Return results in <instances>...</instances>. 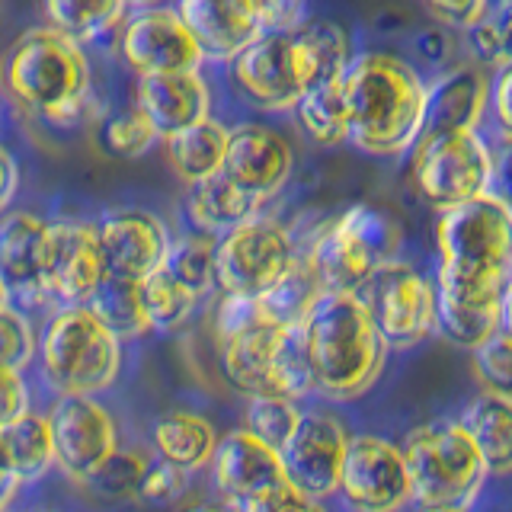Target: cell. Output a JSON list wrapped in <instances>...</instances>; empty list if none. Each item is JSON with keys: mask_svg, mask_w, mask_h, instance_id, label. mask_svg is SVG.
<instances>
[{"mask_svg": "<svg viewBox=\"0 0 512 512\" xmlns=\"http://www.w3.org/2000/svg\"><path fill=\"white\" fill-rule=\"evenodd\" d=\"M45 244L48 221L32 212L0 215V282L7 288V301L13 308H45Z\"/></svg>", "mask_w": 512, "mask_h": 512, "instance_id": "17", "label": "cell"}, {"mask_svg": "<svg viewBox=\"0 0 512 512\" xmlns=\"http://www.w3.org/2000/svg\"><path fill=\"white\" fill-rule=\"evenodd\" d=\"M39 375L55 394H103L122 372V340L87 304H64L36 336Z\"/></svg>", "mask_w": 512, "mask_h": 512, "instance_id": "4", "label": "cell"}, {"mask_svg": "<svg viewBox=\"0 0 512 512\" xmlns=\"http://www.w3.org/2000/svg\"><path fill=\"white\" fill-rule=\"evenodd\" d=\"M410 173L429 205L448 208L490 192L493 154L477 128L429 132L413 141Z\"/></svg>", "mask_w": 512, "mask_h": 512, "instance_id": "8", "label": "cell"}, {"mask_svg": "<svg viewBox=\"0 0 512 512\" xmlns=\"http://www.w3.org/2000/svg\"><path fill=\"white\" fill-rule=\"evenodd\" d=\"M183 512H234L228 503H199V506H189Z\"/></svg>", "mask_w": 512, "mask_h": 512, "instance_id": "55", "label": "cell"}, {"mask_svg": "<svg viewBox=\"0 0 512 512\" xmlns=\"http://www.w3.org/2000/svg\"><path fill=\"white\" fill-rule=\"evenodd\" d=\"M0 512H10V509H7V506H4V509H0Z\"/></svg>", "mask_w": 512, "mask_h": 512, "instance_id": "59", "label": "cell"}, {"mask_svg": "<svg viewBox=\"0 0 512 512\" xmlns=\"http://www.w3.org/2000/svg\"><path fill=\"white\" fill-rule=\"evenodd\" d=\"M7 304V288H4V282H0V308Z\"/></svg>", "mask_w": 512, "mask_h": 512, "instance_id": "57", "label": "cell"}, {"mask_svg": "<svg viewBox=\"0 0 512 512\" xmlns=\"http://www.w3.org/2000/svg\"><path fill=\"white\" fill-rule=\"evenodd\" d=\"M13 103L55 128L80 122L90 103V61L84 48L52 26L26 29L0 64Z\"/></svg>", "mask_w": 512, "mask_h": 512, "instance_id": "3", "label": "cell"}, {"mask_svg": "<svg viewBox=\"0 0 512 512\" xmlns=\"http://www.w3.org/2000/svg\"><path fill=\"white\" fill-rule=\"evenodd\" d=\"M16 189H20V167H16L7 148H0V215L10 208Z\"/></svg>", "mask_w": 512, "mask_h": 512, "instance_id": "52", "label": "cell"}, {"mask_svg": "<svg viewBox=\"0 0 512 512\" xmlns=\"http://www.w3.org/2000/svg\"><path fill=\"white\" fill-rule=\"evenodd\" d=\"M20 490V484H16V477H13V471L7 468V458H4V452H0V509H4L7 503H10V496Z\"/></svg>", "mask_w": 512, "mask_h": 512, "instance_id": "53", "label": "cell"}, {"mask_svg": "<svg viewBox=\"0 0 512 512\" xmlns=\"http://www.w3.org/2000/svg\"><path fill=\"white\" fill-rule=\"evenodd\" d=\"M292 167H295L292 144H288L276 128L240 125L234 132H228L221 173L256 202H266L276 196L288 183V176H292Z\"/></svg>", "mask_w": 512, "mask_h": 512, "instance_id": "19", "label": "cell"}, {"mask_svg": "<svg viewBox=\"0 0 512 512\" xmlns=\"http://www.w3.org/2000/svg\"><path fill=\"white\" fill-rule=\"evenodd\" d=\"M292 32L298 39L311 87L333 84V80L343 77L346 64L352 58L349 55V36L343 32V26H336L330 20H311V23H298Z\"/></svg>", "mask_w": 512, "mask_h": 512, "instance_id": "33", "label": "cell"}, {"mask_svg": "<svg viewBox=\"0 0 512 512\" xmlns=\"http://www.w3.org/2000/svg\"><path fill=\"white\" fill-rule=\"evenodd\" d=\"M106 276L100 240L93 224L55 221L48 224L45 244V285L48 298L64 304H87L93 288Z\"/></svg>", "mask_w": 512, "mask_h": 512, "instance_id": "18", "label": "cell"}, {"mask_svg": "<svg viewBox=\"0 0 512 512\" xmlns=\"http://www.w3.org/2000/svg\"><path fill=\"white\" fill-rule=\"evenodd\" d=\"M423 4L436 20L455 29H468L490 13V0H423Z\"/></svg>", "mask_w": 512, "mask_h": 512, "instance_id": "49", "label": "cell"}, {"mask_svg": "<svg viewBox=\"0 0 512 512\" xmlns=\"http://www.w3.org/2000/svg\"><path fill=\"white\" fill-rule=\"evenodd\" d=\"M509 90H512V68L509 61L496 68V77L490 80V93H487V109L496 112V122L503 128L512 125V116H509Z\"/></svg>", "mask_w": 512, "mask_h": 512, "instance_id": "51", "label": "cell"}, {"mask_svg": "<svg viewBox=\"0 0 512 512\" xmlns=\"http://www.w3.org/2000/svg\"><path fill=\"white\" fill-rule=\"evenodd\" d=\"M208 468H212V480L228 506L285 480L279 452L247 429H231L218 436Z\"/></svg>", "mask_w": 512, "mask_h": 512, "instance_id": "21", "label": "cell"}, {"mask_svg": "<svg viewBox=\"0 0 512 512\" xmlns=\"http://www.w3.org/2000/svg\"><path fill=\"white\" fill-rule=\"evenodd\" d=\"M356 295L388 349H410L436 330V288L410 263L375 266Z\"/></svg>", "mask_w": 512, "mask_h": 512, "instance_id": "10", "label": "cell"}, {"mask_svg": "<svg viewBox=\"0 0 512 512\" xmlns=\"http://www.w3.org/2000/svg\"><path fill=\"white\" fill-rule=\"evenodd\" d=\"M496 4H500V10H506V7H509V0H496Z\"/></svg>", "mask_w": 512, "mask_h": 512, "instance_id": "58", "label": "cell"}, {"mask_svg": "<svg viewBox=\"0 0 512 512\" xmlns=\"http://www.w3.org/2000/svg\"><path fill=\"white\" fill-rule=\"evenodd\" d=\"M215 442H218L215 423L192 410H167L151 426V445L157 458L186 474L208 468Z\"/></svg>", "mask_w": 512, "mask_h": 512, "instance_id": "26", "label": "cell"}, {"mask_svg": "<svg viewBox=\"0 0 512 512\" xmlns=\"http://www.w3.org/2000/svg\"><path fill=\"white\" fill-rule=\"evenodd\" d=\"M148 468V455L138 452V448H116L103 464L80 480V487L87 493L100 496V500H125V496H135L138 490V480Z\"/></svg>", "mask_w": 512, "mask_h": 512, "instance_id": "38", "label": "cell"}, {"mask_svg": "<svg viewBox=\"0 0 512 512\" xmlns=\"http://www.w3.org/2000/svg\"><path fill=\"white\" fill-rule=\"evenodd\" d=\"M336 496L349 512H404L413 490L400 445L375 432H349Z\"/></svg>", "mask_w": 512, "mask_h": 512, "instance_id": "12", "label": "cell"}, {"mask_svg": "<svg viewBox=\"0 0 512 512\" xmlns=\"http://www.w3.org/2000/svg\"><path fill=\"white\" fill-rule=\"evenodd\" d=\"M298 400L282 397V394H256L247 397V413H244V429L253 432L256 439H263L269 448L282 452V445L292 436L298 423Z\"/></svg>", "mask_w": 512, "mask_h": 512, "instance_id": "40", "label": "cell"}, {"mask_svg": "<svg viewBox=\"0 0 512 512\" xmlns=\"http://www.w3.org/2000/svg\"><path fill=\"white\" fill-rule=\"evenodd\" d=\"M301 333L320 397H362L384 372L388 346L356 292H324L304 314Z\"/></svg>", "mask_w": 512, "mask_h": 512, "instance_id": "2", "label": "cell"}, {"mask_svg": "<svg viewBox=\"0 0 512 512\" xmlns=\"http://www.w3.org/2000/svg\"><path fill=\"white\" fill-rule=\"evenodd\" d=\"M87 308L100 317L122 343L151 333L148 317H144V308H141L138 282H132V279L103 276L100 285L93 288V295L87 298Z\"/></svg>", "mask_w": 512, "mask_h": 512, "instance_id": "35", "label": "cell"}, {"mask_svg": "<svg viewBox=\"0 0 512 512\" xmlns=\"http://www.w3.org/2000/svg\"><path fill=\"white\" fill-rule=\"evenodd\" d=\"M436 330L448 343L474 349L500 327H509V276L493 272H436Z\"/></svg>", "mask_w": 512, "mask_h": 512, "instance_id": "11", "label": "cell"}, {"mask_svg": "<svg viewBox=\"0 0 512 512\" xmlns=\"http://www.w3.org/2000/svg\"><path fill=\"white\" fill-rule=\"evenodd\" d=\"M260 304H256V295H237V292H221L218 304H215V333L218 343H224L228 336L247 330L253 324H260Z\"/></svg>", "mask_w": 512, "mask_h": 512, "instance_id": "46", "label": "cell"}, {"mask_svg": "<svg viewBox=\"0 0 512 512\" xmlns=\"http://www.w3.org/2000/svg\"><path fill=\"white\" fill-rule=\"evenodd\" d=\"M400 231L391 215L372 205H352L320 228L301 250L324 292H359L372 269L394 260Z\"/></svg>", "mask_w": 512, "mask_h": 512, "instance_id": "6", "label": "cell"}, {"mask_svg": "<svg viewBox=\"0 0 512 512\" xmlns=\"http://www.w3.org/2000/svg\"><path fill=\"white\" fill-rule=\"evenodd\" d=\"M96 240H100L106 276L141 282L164 263L170 234L157 215L122 208V212H109L96 224Z\"/></svg>", "mask_w": 512, "mask_h": 512, "instance_id": "20", "label": "cell"}, {"mask_svg": "<svg viewBox=\"0 0 512 512\" xmlns=\"http://www.w3.org/2000/svg\"><path fill=\"white\" fill-rule=\"evenodd\" d=\"M186 484H189L186 471L173 468L167 461H148V468H144L138 480L135 496L148 506H173L186 493Z\"/></svg>", "mask_w": 512, "mask_h": 512, "instance_id": "44", "label": "cell"}, {"mask_svg": "<svg viewBox=\"0 0 512 512\" xmlns=\"http://www.w3.org/2000/svg\"><path fill=\"white\" fill-rule=\"evenodd\" d=\"M224 144H228V128L208 116L180 128V132L164 135V151H167L170 167L176 170V176H183L186 183L205 180V176L221 170Z\"/></svg>", "mask_w": 512, "mask_h": 512, "instance_id": "30", "label": "cell"}, {"mask_svg": "<svg viewBox=\"0 0 512 512\" xmlns=\"http://www.w3.org/2000/svg\"><path fill=\"white\" fill-rule=\"evenodd\" d=\"M138 295H141L144 317H148V327L164 330V333L183 327L199 301L183 282H176L164 266H157L138 282Z\"/></svg>", "mask_w": 512, "mask_h": 512, "instance_id": "37", "label": "cell"}, {"mask_svg": "<svg viewBox=\"0 0 512 512\" xmlns=\"http://www.w3.org/2000/svg\"><path fill=\"white\" fill-rule=\"evenodd\" d=\"M256 208H260V202L247 196L237 183H231L221 170L205 176V180L189 183L186 215L196 224V231L218 237L224 231H231L234 224H240L244 218L256 215Z\"/></svg>", "mask_w": 512, "mask_h": 512, "instance_id": "28", "label": "cell"}, {"mask_svg": "<svg viewBox=\"0 0 512 512\" xmlns=\"http://www.w3.org/2000/svg\"><path fill=\"white\" fill-rule=\"evenodd\" d=\"M471 32V52L477 55L480 64H493V68H500V64L509 61V52H506V10L496 13V20L487 13L480 16L474 26H468Z\"/></svg>", "mask_w": 512, "mask_h": 512, "instance_id": "47", "label": "cell"}, {"mask_svg": "<svg viewBox=\"0 0 512 512\" xmlns=\"http://www.w3.org/2000/svg\"><path fill=\"white\" fill-rule=\"evenodd\" d=\"M0 452H4L7 468L13 471L20 487L45 477L55 464L48 416L36 410H26L23 416H16L13 423L0 429Z\"/></svg>", "mask_w": 512, "mask_h": 512, "instance_id": "29", "label": "cell"}, {"mask_svg": "<svg viewBox=\"0 0 512 512\" xmlns=\"http://www.w3.org/2000/svg\"><path fill=\"white\" fill-rule=\"evenodd\" d=\"M122 58L128 68L141 74H167V71H199L202 68V48L196 36L183 23L176 10L151 7L141 10L122 26Z\"/></svg>", "mask_w": 512, "mask_h": 512, "instance_id": "16", "label": "cell"}, {"mask_svg": "<svg viewBox=\"0 0 512 512\" xmlns=\"http://www.w3.org/2000/svg\"><path fill=\"white\" fill-rule=\"evenodd\" d=\"M160 135L154 132V125L141 116V109L132 106L119 112V116H112L103 128V144L109 154L116 157H141L154 148V141Z\"/></svg>", "mask_w": 512, "mask_h": 512, "instance_id": "41", "label": "cell"}, {"mask_svg": "<svg viewBox=\"0 0 512 512\" xmlns=\"http://www.w3.org/2000/svg\"><path fill=\"white\" fill-rule=\"evenodd\" d=\"M48 416L55 464L80 484L119 448V426L96 394H58Z\"/></svg>", "mask_w": 512, "mask_h": 512, "instance_id": "14", "label": "cell"}, {"mask_svg": "<svg viewBox=\"0 0 512 512\" xmlns=\"http://www.w3.org/2000/svg\"><path fill=\"white\" fill-rule=\"evenodd\" d=\"M471 352H474V372H477L480 384L509 394V384H512V333H509V327H500Z\"/></svg>", "mask_w": 512, "mask_h": 512, "instance_id": "43", "label": "cell"}, {"mask_svg": "<svg viewBox=\"0 0 512 512\" xmlns=\"http://www.w3.org/2000/svg\"><path fill=\"white\" fill-rule=\"evenodd\" d=\"M292 109H295V116H298L301 132L308 135L314 144H324V148H333V144H346L349 122H346V100H343L340 80L304 90L295 100Z\"/></svg>", "mask_w": 512, "mask_h": 512, "instance_id": "34", "label": "cell"}, {"mask_svg": "<svg viewBox=\"0 0 512 512\" xmlns=\"http://www.w3.org/2000/svg\"><path fill=\"white\" fill-rule=\"evenodd\" d=\"M125 0H42L48 26L77 45L103 39L125 16Z\"/></svg>", "mask_w": 512, "mask_h": 512, "instance_id": "31", "label": "cell"}, {"mask_svg": "<svg viewBox=\"0 0 512 512\" xmlns=\"http://www.w3.org/2000/svg\"><path fill=\"white\" fill-rule=\"evenodd\" d=\"M29 384L23 378V372L16 368H0V429L7 423H13L16 416H23L29 407Z\"/></svg>", "mask_w": 512, "mask_h": 512, "instance_id": "48", "label": "cell"}, {"mask_svg": "<svg viewBox=\"0 0 512 512\" xmlns=\"http://www.w3.org/2000/svg\"><path fill=\"white\" fill-rule=\"evenodd\" d=\"M263 32H288L304 23V0H256Z\"/></svg>", "mask_w": 512, "mask_h": 512, "instance_id": "50", "label": "cell"}, {"mask_svg": "<svg viewBox=\"0 0 512 512\" xmlns=\"http://www.w3.org/2000/svg\"><path fill=\"white\" fill-rule=\"evenodd\" d=\"M176 13L196 36L205 58L231 61L263 32L256 0H180Z\"/></svg>", "mask_w": 512, "mask_h": 512, "instance_id": "23", "label": "cell"}, {"mask_svg": "<svg viewBox=\"0 0 512 512\" xmlns=\"http://www.w3.org/2000/svg\"><path fill=\"white\" fill-rule=\"evenodd\" d=\"M231 74L244 100L260 109H292L311 90L295 32H260L231 58Z\"/></svg>", "mask_w": 512, "mask_h": 512, "instance_id": "13", "label": "cell"}, {"mask_svg": "<svg viewBox=\"0 0 512 512\" xmlns=\"http://www.w3.org/2000/svg\"><path fill=\"white\" fill-rule=\"evenodd\" d=\"M125 4H135V7H151V4H157V0H125Z\"/></svg>", "mask_w": 512, "mask_h": 512, "instance_id": "56", "label": "cell"}, {"mask_svg": "<svg viewBox=\"0 0 512 512\" xmlns=\"http://www.w3.org/2000/svg\"><path fill=\"white\" fill-rule=\"evenodd\" d=\"M292 231L276 218L250 215L215 240V288L260 295L298 260Z\"/></svg>", "mask_w": 512, "mask_h": 512, "instance_id": "9", "label": "cell"}, {"mask_svg": "<svg viewBox=\"0 0 512 512\" xmlns=\"http://www.w3.org/2000/svg\"><path fill=\"white\" fill-rule=\"evenodd\" d=\"M340 87L346 100L349 144L378 157L413 148L423 132L426 84L404 58L388 52L349 58Z\"/></svg>", "mask_w": 512, "mask_h": 512, "instance_id": "1", "label": "cell"}, {"mask_svg": "<svg viewBox=\"0 0 512 512\" xmlns=\"http://www.w3.org/2000/svg\"><path fill=\"white\" fill-rule=\"evenodd\" d=\"M320 295H324V288H320L311 266L304 263V256L298 250V260L288 266L266 292L256 295V304H260L263 320L285 327V324H301L304 314L311 311V304Z\"/></svg>", "mask_w": 512, "mask_h": 512, "instance_id": "32", "label": "cell"}, {"mask_svg": "<svg viewBox=\"0 0 512 512\" xmlns=\"http://www.w3.org/2000/svg\"><path fill=\"white\" fill-rule=\"evenodd\" d=\"M416 512H471V506H461V503H432V506H416Z\"/></svg>", "mask_w": 512, "mask_h": 512, "instance_id": "54", "label": "cell"}, {"mask_svg": "<svg viewBox=\"0 0 512 512\" xmlns=\"http://www.w3.org/2000/svg\"><path fill=\"white\" fill-rule=\"evenodd\" d=\"M404 464L416 506L461 503L471 506L487 484V464L474 439L458 420H436L410 429L404 442Z\"/></svg>", "mask_w": 512, "mask_h": 512, "instance_id": "5", "label": "cell"}, {"mask_svg": "<svg viewBox=\"0 0 512 512\" xmlns=\"http://www.w3.org/2000/svg\"><path fill=\"white\" fill-rule=\"evenodd\" d=\"M215 240H218L215 234H205V231L170 237L164 263H160L196 298L208 295L215 288Z\"/></svg>", "mask_w": 512, "mask_h": 512, "instance_id": "36", "label": "cell"}, {"mask_svg": "<svg viewBox=\"0 0 512 512\" xmlns=\"http://www.w3.org/2000/svg\"><path fill=\"white\" fill-rule=\"evenodd\" d=\"M272 375H276V391L282 397L304 400L314 394V378L304 352V333L301 324H285L279 330L276 356H272Z\"/></svg>", "mask_w": 512, "mask_h": 512, "instance_id": "39", "label": "cell"}, {"mask_svg": "<svg viewBox=\"0 0 512 512\" xmlns=\"http://www.w3.org/2000/svg\"><path fill=\"white\" fill-rule=\"evenodd\" d=\"M439 266L455 272L509 276L512 266V212L503 196H484L439 208L436 218Z\"/></svg>", "mask_w": 512, "mask_h": 512, "instance_id": "7", "label": "cell"}, {"mask_svg": "<svg viewBox=\"0 0 512 512\" xmlns=\"http://www.w3.org/2000/svg\"><path fill=\"white\" fill-rule=\"evenodd\" d=\"M468 436L493 477H506L512 471V397L506 391L484 388L468 407L461 420Z\"/></svg>", "mask_w": 512, "mask_h": 512, "instance_id": "27", "label": "cell"}, {"mask_svg": "<svg viewBox=\"0 0 512 512\" xmlns=\"http://www.w3.org/2000/svg\"><path fill=\"white\" fill-rule=\"evenodd\" d=\"M32 359H36V330H32L26 311L7 301L0 308V368L26 372Z\"/></svg>", "mask_w": 512, "mask_h": 512, "instance_id": "42", "label": "cell"}, {"mask_svg": "<svg viewBox=\"0 0 512 512\" xmlns=\"http://www.w3.org/2000/svg\"><path fill=\"white\" fill-rule=\"evenodd\" d=\"M279 324L260 320L247 330H240L221 343V372L234 391L244 397L256 394H279L276 375H272V356L279 343Z\"/></svg>", "mask_w": 512, "mask_h": 512, "instance_id": "25", "label": "cell"}, {"mask_svg": "<svg viewBox=\"0 0 512 512\" xmlns=\"http://www.w3.org/2000/svg\"><path fill=\"white\" fill-rule=\"evenodd\" d=\"M349 429L340 416L330 410H301L292 436L282 445V471L285 480L314 500L336 496L340 484V468L346 455Z\"/></svg>", "mask_w": 512, "mask_h": 512, "instance_id": "15", "label": "cell"}, {"mask_svg": "<svg viewBox=\"0 0 512 512\" xmlns=\"http://www.w3.org/2000/svg\"><path fill=\"white\" fill-rule=\"evenodd\" d=\"M490 77L477 68H455L426 87L423 132H455V128H477L487 112Z\"/></svg>", "mask_w": 512, "mask_h": 512, "instance_id": "24", "label": "cell"}, {"mask_svg": "<svg viewBox=\"0 0 512 512\" xmlns=\"http://www.w3.org/2000/svg\"><path fill=\"white\" fill-rule=\"evenodd\" d=\"M135 106L154 125V132L164 138L205 119L212 109V96H208V84L199 77V71L141 74Z\"/></svg>", "mask_w": 512, "mask_h": 512, "instance_id": "22", "label": "cell"}, {"mask_svg": "<svg viewBox=\"0 0 512 512\" xmlns=\"http://www.w3.org/2000/svg\"><path fill=\"white\" fill-rule=\"evenodd\" d=\"M234 512H324V506H320V500H314V496L301 493L298 487H292L288 480H282V484L269 487L263 493L256 496H247V500H240L231 506Z\"/></svg>", "mask_w": 512, "mask_h": 512, "instance_id": "45", "label": "cell"}]
</instances>
